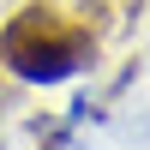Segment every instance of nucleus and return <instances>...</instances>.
Listing matches in <instances>:
<instances>
[{
    "mask_svg": "<svg viewBox=\"0 0 150 150\" xmlns=\"http://www.w3.org/2000/svg\"><path fill=\"white\" fill-rule=\"evenodd\" d=\"M90 60V30L60 18L54 6H18L0 24V66L30 84H60Z\"/></svg>",
    "mask_w": 150,
    "mask_h": 150,
    "instance_id": "f257e3e1",
    "label": "nucleus"
}]
</instances>
